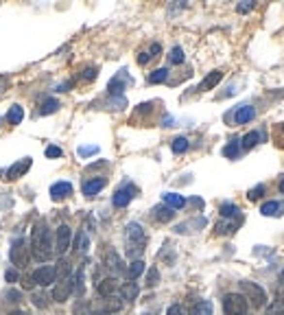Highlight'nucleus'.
<instances>
[{"label": "nucleus", "mask_w": 284, "mask_h": 315, "mask_svg": "<svg viewBox=\"0 0 284 315\" xmlns=\"http://www.w3.org/2000/svg\"><path fill=\"white\" fill-rule=\"evenodd\" d=\"M144 274V261H140V258H135V261H131V265L127 267V276H129L131 280H135L138 276Z\"/></svg>", "instance_id": "23"}, {"label": "nucleus", "mask_w": 284, "mask_h": 315, "mask_svg": "<svg viewBox=\"0 0 284 315\" xmlns=\"http://www.w3.org/2000/svg\"><path fill=\"white\" fill-rule=\"evenodd\" d=\"M238 223H240V219H238V221H223V223H217V232H218V234H232V232H236Z\"/></svg>", "instance_id": "29"}, {"label": "nucleus", "mask_w": 284, "mask_h": 315, "mask_svg": "<svg viewBox=\"0 0 284 315\" xmlns=\"http://www.w3.org/2000/svg\"><path fill=\"white\" fill-rule=\"evenodd\" d=\"M70 241H72V230H70L66 223H61V226L57 228V239H55L57 254H66V252H68Z\"/></svg>", "instance_id": "7"}, {"label": "nucleus", "mask_w": 284, "mask_h": 315, "mask_svg": "<svg viewBox=\"0 0 284 315\" xmlns=\"http://www.w3.org/2000/svg\"><path fill=\"white\" fill-rule=\"evenodd\" d=\"M240 289H243L245 300H249L253 306H265L267 304V293H265V289H262L260 284L243 280V282H240Z\"/></svg>", "instance_id": "4"}, {"label": "nucleus", "mask_w": 284, "mask_h": 315, "mask_svg": "<svg viewBox=\"0 0 284 315\" xmlns=\"http://www.w3.org/2000/svg\"><path fill=\"white\" fill-rule=\"evenodd\" d=\"M162 199H164V204L168 206V208H173V210H179V208L186 206V199H184L182 195H177V192H164Z\"/></svg>", "instance_id": "18"}, {"label": "nucleus", "mask_w": 284, "mask_h": 315, "mask_svg": "<svg viewBox=\"0 0 284 315\" xmlns=\"http://www.w3.org/2000/svg\"><path fill=\"white\" fill-rule=\"evenodd\" d=\"M87 245H90V239H87L85 230H81L77 234V239H74V249H77V252H85Z\"/></svg>", "instance_id": "30"}, {"label": "nucleus", "mask_w": 284, "mask_h": 315, "mask_svg": "<svg viewBox=\"0 0 284 315\" xmlns=\"http://www.w3.org/2000/svg\"><path fill=\"white\" fill-rule=\"evenodd\" d=\"M134 195H135V186H131V184H125L122 188H118V191L114 192L112 204L116 206V208H125V206L129 204L131 199H134Z\"/></svg>", "instance_id": "9"}, {"label": "nucleus", "mask_w": 284, "mask_h": 315, "mask_svg": "<svg viewBox=\"0 0 284 315\" xmlns=\"http://www.w3.org/2000/svg\"><path fill=\"white\" fill-rule=\"evenodd\" d=\"M157 280H160V271H157V267H151V269L147 271V284L149 287H155Z\"/></svg>", "instance_id": "37"}, {"label": "nucleus", "mask_w": 284, "mask_h": 315, "mask_svg": "<svg viewBox=\"0 0 284 315\" xmlns=\"http://www.w3.org/2000/svg\"><path fill=\"white\" fill-rule=\"evenodd\" d=\"M160 52H162V46H160V44H153V46H151V52H149V55H151V57H157Z\"/></svg>", "instance_id": "48"}, {"label": "nucleus", "mask_w": 284, "mask_h": 315, "mask_svg": "<svg viewBox=\"0 0 284 315\" xmlns=\"http://www.w3.org/2000/svg\"><path fill=\"white\" fill-rule=\"evenodd\" d=\"M238 153H240V142L238 140H232L230 144L223 147V156L225 158H232V160H234V158H238Z\"/></svg>", "instance_id": "26"}, {"label": "nucleus", "mask_w": 284, "mask_h": 315, "mask_svg": "<svg viewBox=\"0 0 284 315\" xmlns=\"http://www.w3.org/2000/svg\"><path fill=\"white\" fill-rule=\"evenodd\" d=\"M282 129H284V125H282Z\"/></svg>", "instance_id": "55"}, {"label": "nucleus", "mask_w": 284, "mask_h": 315, "mask_svg": "<svg viewBox=\"0 0 284 315\" xmlns=\"http://www.w3.org/2000/svg\"><path fill=\"white\" fill-rule=\"evenodd\" d=\"M153 217H155L160 223H166V221H170V219L175 217V212H173V208H168L166 204H162V206H155V208H153Z\"/></svg>", "instance_id": "19"}, {"label": "nucleus", "mask_w": 284, "mask_h": 315, "mask_svg": "<svg viewBox=\"0 0 284 315\" xmlns=\"http://www.w3.org/2000/svg\"><path fill=\"white\" fill-rule=\"evenodd\" d=\"M33 278H29V276H26V278L24 280H22V287H24V289H33Z\"/></svg>", "instance_id": "49"}, {"label": "nucleus", "mask_w": 284, "mask_h": 315, "mask_svg": "<svg viewBox=\"0 0 284 315\" xmlns=\"http://www.w3.org/2000/svg\"><path fill=\"white\" fill-rule=\"evenodd\" d=\"M22 118H24V109H22L20 105H11V107H9V112H7L9 125H20Z\"/></svg>", "instance_id": "22"}, {"label": "nucleus", "mask_w": 284, "mask_h": 315, "mask_svg": "<svg viewBox=\"0 0 284 315\" xmlns=\"http://www.w3.org/2000/svg\"><path fill=\"white\" fill-rule=\"evenodd\" d=\"M138 293H140V289L135 282H125L120 287V296H122V300H127V302H134L135 298H138Z\"/></svg>", "instance_id": "20"}, {"label": "nucleus", "mask_w": 284, "mask_h": 315, "mask_svg": "<svg viewBox=\"0 0 284 315\" xmlns=\"http://www.w3.org/2000/svg\"><path fill=\"white\" fill-rule=\"evenodd\" d=\"M168 79V68H157L149 74V83H164Z\"/></svg>", "instance_id": "27"}, {"label": "nucleus", "mask_w": 284, "mask_h": 315, "mask_svg": "<svg viewBox=\"0 0 284 315\" xmlns=\"http://www.w3.org/2000/svg\"><path fill=\"white\" fill-rule=\"evenodd\" d=\"M258 142H260V131H249V134H245V138L240 140V147L251 149V147H256Z\"/></svg>", "instance_id": "25"}, {"label": "nucleus", "mask_w": 284, "mask_h": 315, "mask_svg": "<svg viewBox=\"0 0 284 315\" xmlns=\"http://www.w3.org/2000/svg\"><path fill=\"white\" fill-rule=\"evenodd\" d=\"M46 300H48L46 293H35L33 296V304L35 306H46Z\"/></svg>", "instance_id": "42"}, {"label": "nucleus", "mask_w": 284, "mask_h": 315, "mask_svg": "<svg viewBox=\"0 0 284 315\" xmlns=\"http://www.w3.org/2000/svg\"><path fill=\"white\" fill-rule=\"evenodd\" d=\"M265 315H284V304L282 302H271L269 306H267V311H265Z\"/></svg>", "instance_id": "35"}, {"label": "nucleus", "mask_w": 284, "mask_h": 315, "mask_svg": "<svg viewBox=\"0 0 284 315\" xmlns=\"http://www.w3.org/2000/svg\"><path fill=\"white\" fill-rule=\"evenodd\" d=\"M280 192H284V177H282V182H280Z\"/></svg>", "instance_id": "53"}, {"label": "nucleus", "mask_w": 284, "mask_h": 315, "mask_svg": "<svg viewBox=\"0 0 284 315\" xmlns=\"http://www.w3.org/2000/svg\"><path fill=\"white\" fill-rule=\"evenodd\" d=\"M112 105H114L116 109H122V107L127 105V101L122 99V96H114V99H112Z\"/></svg>", "instance_id": "45"}, {"label": "nucleus", "mask_w": 284, "mask_h": 315, "mask_svg": "<svg viewBox=\"0 0 284 315\" xmlns=\"http://www.w3.org/2000/svg\"><path fill=\"white\" fill-rule=\"evenodd\" d=\"M4 280H7V282H17V271L16 269H7L4 271Z\"/></svg>", "instance_id": "44"}, {"label": "nucleus", "mask_w": 284, "mask_h": 315, "mask_svg": "<svg viewBox=\"0 0 284 315\" xmlns=\"http://www.w3.org/2000/svg\"><path fill=\"white\" fill-rule=\"evenodd\" d=\"M262 195H265V184H258V186H253L251 191L247 192V199L249 201H258Z\"/></svg>", "instance_id": "36"}, {"label": "nucleus", "mask_w": 284, "mask_h": 315, "mask_svg": "<svg viewBox=\"0 0 284 315\" xmlns=\"http://www.w3.org/2000/svg\"><path fill=\"white\" fill-rule=\"evenodd\" d=\"M166 315H184V311H182V306L179 304H170L168 311H166Z\"/></svg>", "instance_id": "46"}, {"label": "nucleus", "mask_w": 284, "mask_h": 315, "mask_svg": "<svg viewBox=\"0 0 284 315\" xmlns=\"http://www.w3.org/2000/svg\"><path fill=\"white\" fill-rule=\"evenodd\" d=\"M260 212L265 214V217H280V214H284V201H265V204L260 206Z\"/></svg>", "instance_id": "16"}, {"label": "nucleus", "mask_w": 284, "mask_h": 315, "mask_svg": "<svg viewBox=\"0 0 284 315\" xmlns=\"http://www.w3.org/2000/svg\"><path fill=\"white\" fill-rule=\"evenodd\" d=\"M251 9H253V2H251V0H247V2H240L238 4V7H236V11H238V13H247V11H251Z\"/></svg>", "instance_id": "43"}, {"label": "nucleus", "mask_w": 284, "mask_h": 315, "mask_svg": "<svg viewBox=\"0 0 284 315\" xmlns=\"http://www.w3.org/2000/svg\"><path fill=\"white\" fill-rule=\"evenodd\" d=\"M94 153H99V147H96V144H90V147H79V156L81 158L94 156Z\"/></svg>", "instance_id": "39"}, {"label": "nucleus", "mask_w": 284, "mask_h": 315, "mask_svg": "<svg viewBox=\"0 0 284 315\" xmlns=\"http://www.w3.org/2000/svg\"><path fill=\"white\" fill-rule=\"evenodd\" d=\"M184 51H182V46H175V48H170V52H168V61L170 64H175V66H179V64H184Z\"/></svg>", "instance_id": "32"}, {"label": "nucleus", "mask_w": 284, "mask_h": 315, "mask_svg": "<svg viewBox=\"0 0 284 315\" xmlns=\"http://www.w3.org/2000/svg\"><path fill=\"white\" fill-rule=\"evenodd\" d=\"M105 184H107V179H105V177L87 179V182H83V195H85V197H94L99 191H103Z\"/></svg>", "instance_id": "12"}, {"label": "nucleus", "mask_w": 284, "mask_h": 315, "mask_svg": "<svg viewBox=\"0 0 284 315\" xmlns=\"http://www.w3.org/2000/svg\"><path fill=\"white\" fill-rule=\"evenodd\" d=\"M223 79V72L221 70H212V72L208 74V77L201 81V86H199V90L201 92H208V90H212V88H217L218 86V81Z\"/></svg>", "instance_id": "17"}, {"label": "nucleus", "mask_w": 284, "mask_h": 315, "mask_svg": "<svg viewBox=\"0 0 284 315\" xmlns=\"http://www.w3.org/2000/svg\"><path fill=\"white\" fill-rule=\"evenodd\" d=\"M144 243H147V236H144V230L140 223H129L127 226V252L129 256H135V254H142Z\"/></svg>", "instance_id": "2"}, {"label": "nucleus", "mask_w": 284, "mask_h": 315, "mask_svg": "<svg viewBox=\"0 0 284 315\" xmlns=\"http://www.w3.org/2000/svg\"><path fill=\"white\" fill-rule=\"evenodd\" d=\"M116 291H118L116 278H103L99 284H96V293H99V296H103V298H112Z\"/></svg>", "instance_id": "13"}, {"label": "nucleus", "mask_w": 284, "mask_h": 315, "mask_svg": "<svg viewBox=\"0 0 284 315\" xmlns=\"http://www.w3.org/2000/svg\"><path fill=\"white\" fill-rule=\"evenodd\" d=\"M57 109H59V101H57V99H46L42 103V114H44V116H48V114H55Z\"/></svg>", "instance_id": "33"}, {"label": "nucleus", "mask_w": 284, "mask_h": 315, "mask_svg": "<svg viewBox=\"0 0 284 315\" xmlns=\"http://www.w3.org/2000/svg\"><path fill=\"white\" fill-rule=\"evenodd\" d=\"M68 195H72V184L70 182H55L50 186V197L55 201L64 199V197H68Z\"/></svg>", "instance_id": "15"}, {"label": "nucleus", "mask_w": 284, "mask_h": 315, "mask_svg": "<svg viewBox=\"0 0 284 315\" xmlns=\"http://www.w3.org/2000/svg\"><path fill=\"white\" fill-rule=\"evenodd\" d=\"M31 252H33L35 261H48L52 254V243L50 234H48L46 223H37L31 230Z\"/></svg>", "instance_id": "1"}, {"label": "nucleus", "mask_w": 284, "mask_h": 315, "mask_svg": "<svg viewBox=\"0 0 284 315\" xmlns=\"http://www.w3.org/2000/svg\"><path fill=\"white\" fill-rule=\"evenodd\" d=\"M9 298H11V302H17V300H20V293H17V291H9Z\"/></svg>", "instance_id": "50"}, {"label": "nucleus", "mask_w": 284, "mask_h": 315, "mask_svg": "<svg viewBox=\"0 0 284 315\" xmlns=\"http://www.w3.org/2000/svg\"><path fill=\"white\" fill-rule=\"evenodd\" d=\"M96 74H99V70H96V68H85L81 72V79H83V81H94Z\"/></svg>", "instance_id": "40"}, {"label": "nucleus", "mask_w": 284, "mask_h": 315, "mask_svg": "<svg viewBox=\"0 0 284 315\" xmlns=\"http://www.w3.org/2000/svg\"><path fill=\"white\" fill-rule=\"evenodd\" d=\"M192 204H195L197 208H201V206H203V201H201V199H197V197H195V199H192Z\"/></svg>", "instance_id": "51"}, {"label": "nucleus", "mask_w": 284, "mask_h": 315, "mask_svg": "<svg viewBox=\"0 0 284 315\" xmlns=\"http://www.w3.org/2000/svg\"><path fill=\"white\" fill-rule=\"evenodd\" d=\"M223 311L225 315H245L247 313V300L243 293H227L223 298Z\"/></svg>", "instance_id": "3"}, {"label": "nucleus", "mask_w": 284, "mask_h": 315, "mask_svg": "<svg viewBox=\"0 0 284 315\" xmlns=\"http://www.w3.org/2000/svg\"><path fill=\"white\" fill-rule=\"evenodd\" d=\"M9 256H11V262L16 267H26V262H29V247H26L24 241H16Z\"/></svg>", "instance_id": "8"}, {"label": "nucleus", "mask_w": 284, "mask_h": 315, "mask_svg": "<svg viewBox=\"0 0 284 315\" xmlns=\"http://www.w3.org/2000/svg\"><path fill=\"white\" fill-rule=\"evenodd\" d=\"M245 315H247V313H245Z\"/></svg>", "instance_id": "56"}, {"label": "nucleus", "mask_w": 284, "mask_h": 315, "mask_svg": "<svg viewBox=\"0 0 284 315\" xmlns=\"http://www.w3.org/2000/svg\"><path fill=\"white\" fill-rule=\"evenodd\" d=\"M105 265H107L109 269L114 271V274H120V271H122V261H120V256H118V254H114V252L107 254V258H105Z\"/></svg>", "instance_id": "24"}, {"label": "nucleus", "mask_w": 284, "mask_h": 315, "mask_svg": "<svg viewBox=\"0 0 284 315\" xmlns=\"http://www.w3.org/2000/svg\"><path fill=\"white\" fill-rule=\"evenodd\" d=\"M218 212H221V217H225V219L240 217V210H238V206H236V204H223Z\"/></svg>", "instance_id": "28"}, {"label": "nucleus", "mask_w": 284, "mask_h": 315, "mask_svg": "<svg viewBox=\"0 0 284 315\" xmlns=\"http://www.w3.org/2000/svg\"><path fill=\"white\" fill-rule=\"evenodd\" d=\"M72 291H74V278H72V276L61 278L59 282L55 284V289H52V300H55V302H66Z\"/></svg>", "instance_id": "6"}, {"label": "nucleus", "mask_w": 284, "mask_h": 315, "mask_svg": "<svg viewBox=\"0 0 284 315\" xmlns=\"http://www.w3.org/2000/svg\"><path fill=\"white\" fill-rule=\"evenodd\" d=\"M31 164H33V160H31V158H22V160H17L13 166H9L7 179H20L22 175H24L26 171L31 169Z\"/></svg>", "instance_id": "10"}, {"label": "nucleus", "mask_w": 284, "mask_h": 315, "mask_svg": "<svg viewBox=\"0 0 284 315\" xmlns=\"http://www.w3.org/2000/svg\"><path fill=\"white\" fill-rule=\"evenodd\" d=\"M253 116H256V109L251 107V105H238L234 112V121L236 125H245V122L253 121Z\"/></svg>", "instance_id": "14"}, {"label": "nucleus", "mask_w": 284, "mask_h": 315, "mask_svg": "<svg viewBox=\"0 0 284 315\" xmlns=\"http://www.w3.org/2000/svg\"><path fill=\"white\" fill-rule=\"evenodd\" d=\"M149 59H151V55H149V52H140V55H138V64L140 66H144Z\"/></svg>", "instance_id": "47"}, {"label": "nucleus", "mask_w": 284, "mask_h": 315, "mask_svg": "<svg viewBox=\"0 0 284 315\" xmlns=\"http://www.w3.org/2000/svg\"><path fill=\"white\" fill-rule=\"evenodd\" d=\"M129 81H131V79H129V74H127V70H120V72H118L116 77H114L112 81H109L107 88H109V92H112V94H118V96H120V92L125 90L127 86H129Z\"/></svg>", "instance_id": "11"}, {"label": "nucleus", "mask_w": 284, "mask_h": 315, "mask_svg": "<svg viewBox=\"0 0 284 315\" xmlns=\"http://www.w3.org/2000/svg\"><path fill=\"white\" fill-rule=\"evenodd\" d=\"M280 280H282V282H284V271H282V274H280Z\"/></svg>", "instance_id": "54"}, {"label": "nucleus", "mask_w": 284, "mask_h": 315, "mask_svg": "<svg viewBox=\"0 0 284 315\" xmlns=\"http://www.w3.org/2000/svg\"><path fill=\"white\" fill-rule=\"evenodd\" d=\"M192 315H212V304L208 300L197 302L195 309H192Z\"/></svg>", "instance_id": "31"}, {"label": "nucleus", "mask_w": 284, "mask_h": 315, "mask_svg": "<svg viewBox=\"0 0 284 315\" xmlns=\"http://www.w3.org/2000/svg\"><path fill=\"white\" fill-rule=\"evenodd\" d=\"M55 269H57V276H59V278H68L70 276V262L59 261V267H55Z\"/></svg>", "instance_id": "38"}, {"label": "nucleus", "mask_w": 284, "mask_h": 315, "mask_svg": "<svg viewBox=\"0 0 284 315\" xmlns=\"http://www.w3.org/2000/svg\"><path fill=\"white\" fill-rule=\"evenodd\" d=\"M170 149H173V153H184V151H188V140L184 138V136H179V138H175L173 142H170Z\"/></svg>", "instance_id": "34"}, {"label": "nucleus", "mask_w": 284, "mask_h": 315, "mask_svg": "<svg viewBox=\"0 0 284 315\" xmlns=\"http://www.w3.org/2000/svg\"><path fill=\"white\" fill-rule=\"evenodd\" d=\"M61 156H64V151L59 147H55V144L46 147V158H61Z\"/></svg>", "instance_id": "41"}, {"label": "nucleus", "mask_w": 284, "mask_h": 315, "mask_svg": "<svg viewBox=\"0 0 284 315\" xmlns=\"http://www.w3.org/2000/svg\"><path fill=\"white\" fill-rule=\"evenodd\" d=\"M9 315H29V313H26V311H11Z\"/></svg>", "instance_id": "52"}, {"label": "nucleus", "mask_w": 284, "mask_h": 315, "mask_svg": "<svg viewBox=\"0 0 284 315\" xmlns=\"http://www.w3.org/2000/svg\"><path fill=\"white\" fill-rule=\"evenodd\" d=\"M120 309H122V302H120V300H112V298H109V300H103V304L99 306V311H100L103 315L118 313Z\"/></svg>", "instance_id": "21"}, {"label": "nucleus", "mask_w": 284, "mask_h": 315, "mask_svg": "<svg viewBox=\"0 0 284 315\" xmlns=\"http://www.w3.org/2000/svg\"><path fill=\"white\" fill-rule=\"evenodd\" d=\"M33 282L39 284V287H48V284H52L57 280V269L52 265H44V267H37V269L33 271Z\"/></svg>", "instance_id": "5"}]
</instances>
